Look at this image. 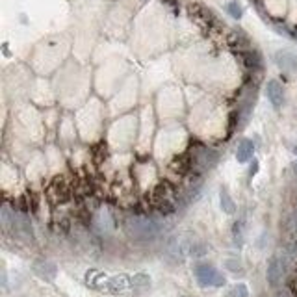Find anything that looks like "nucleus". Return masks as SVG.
Here are the masks:
<instances>
[{
    "label": "nucleus",
    "instance_id": "1",
    "mask_svg": "<svg viewBox=\"0 0 297 297\" xmlns=\"http://www.w3.org/2000/svg\"><path fill=\"white\" fill-rule=\"evenodd\" d=\"M195 279L201 286H225V277L223 273L219 271L218 267H214L212 264H199L195 267Z\"/></svg>",
    "mask_w": 297,
    "mask_h": 297
},
{
    "label": "nucleus",
    "instance_id": "2",
    "mask_svg": "<svg viewBox=\"0 0 297 297\" xmlns=\"http://www.w3.org/2000/svg\"><path fill=\"white\" fill-rule=\"evenodd\" d=\"M266 95L269 98V103L275 106V108H280L284 104V89L282 85L277 82V80H269L266 85Z\"/></svg>",
    "mask_w": 297,
    "mask_h": 297
},
{
    "label": "nucleus",
    "instance_id": "3",
    "mask_svg": "<svg viewBox=\"0 0 297 297\" xmlns=\"http://www.w3.org/2000/svg\"><path fill=\"white\" fill-rule=\"evenodd\" d=\"M280 277H282V267H280V262L277 256H273L269 264H267V271H266V279H267V284L269 286H279L280 282Z\"/></svg>",
    "mask_w": 297,
    "mask_h": 297
},
{
    "label": "nucleus",
    "instance_id": "4",
    "mask_svg": "<svg viewBox=\"0 0 297 297\" xmlns=\"http://www.w3.org/2000/svg\"><path fill=\"white\" fill-rule=\"evenodd\" d=\"M253 154H255V143L251 140H243L242 143L238 145V151H236L238 162L245 164V162H249V160L253 158Z\"/></svg>",
    "mask_w": 297,
    "mask_h": 297
},
{
    "label": "nucleus",
    "instance_id": "5",
    "mask_svg": "<svg viewBox=\"0 0 297 297\" xmlns=\"http://www.w3.org/2000/svg\"><path fill=\"white\" fill-rule=\"evenodd\" d=\"M132 234L134 236H140V232H143V236H152L154 232H156V229H154V225H152V221H149V219H134V227H132Z\"/></svg>",
    "mask_w": 297,
    "mask_h": 297
},
{
    "label": "nucleus",
    "instance_id": "6",
    "mask_svg": "<svg viewBox=\"0 0 297 297\" xmlns=\"http://www.w3.org/2000/svg\"><path fill=\"white\" fill-rule=\"evenodd\" d=\"M277 63H279V67L284 69V71H295L297 69L295 56L290 54V52H279V54H277Z\"/></svg>",
    "mask_w": 297,
    "mask_h": 297
},
{
    "label": "nucleus",
    "instance_id": "7",
    "mask_svg": "<svg viewBox=\"0 0 297 297\" xmlns=\"http://www.w3.org/2000/svg\"><path fill=\"white\" fill-rule=\"evenodd\" d=\"M219 197H221V208H223V212L227 214H234V210H236V207H234V203H232L231 195H229V191L227 189H221V193H219Z\"/></svg>",
    "mask_w": 297,
    "mask_h": 297
},
{
    "label": "nucleus",
    "instance_id": "8",
    "mask_svg": "<svg viewBox=\"0 0 297 297\" xmlns=\"http://www.w3.org/2000/svg\"><path fill=\"white\" fill-rule=\"evenodd\" d=\"M229 13H231L234 19H240L242 17V6H240L238 2H231V4H229Z\"/></svg>",
    "mask_w": 297,
    "mask_h": 297
},
{
    "label": "nucleus",
    "instance_id": "9",
    "mask_svg": "<svg viewBox=\"0 0 297 297\" xmlns=\"http://www.w3.org/2000/svg\"><path fill=\"white\" fill-rule=\"evenodd\" d=\"M234 295L236 297H247L249 295V290H247V286L243 284V282H240V284L234 286Z\"/></svg>",
    "mask_w": 297,
    "mask_h": 297
}]
</instances>
